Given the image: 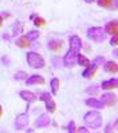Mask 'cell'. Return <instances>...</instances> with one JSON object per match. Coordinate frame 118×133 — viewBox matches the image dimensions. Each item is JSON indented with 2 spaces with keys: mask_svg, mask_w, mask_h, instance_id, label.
<instances>
[{
  "mask_svg": "<svg viewBox=\"0 0 118 133\" xmlns=\"http://www.w3.org/2000/svg\"><path fill=\"white\" fill-rule=\"evenodd\" d=\"M86 104L91 108L99 109H103L105 106L104 104L101 101H100L94 98L88 99L86 101Z\"/></svg>",
  "mask_w": 118,
  "mask_h": 133,
  "instance_id": "8992f818",
  "label": "cell"
},
{
  "mask_svg": "<svg viewBox=\"0 0 118 133\" xmlns=\"http://www.w3.org/2000/svg\"><path fill=\"white\" fill-rule=\"evenodd\" d=\"M104 68L105 71L113 74L116 73L118 71L117 64L113 61H109L107 62L105 64Z\"/></svg>",
  "mask_w": 118,
  "mask_h": 133,
  "instance_id": "ba28073f",
  "label": "cell"
},
{
  "mask_svg": "<svg viewBox=\"0 0 118 133\" xmlns=\"http://www.w3.org/2000/svg\"><path fill=\"white\" fill-rule=\"evenodd\" d=\"M115 128L118 130V119L115 122Z\"/></svg>",
  "mask_w": 118,
  "mask_h": 133,
  "instance_id": "ac0fdd59",
  "label": "cell"
},
{
  "mask_svg": "<svg viewBox=\"0 0 118 133\" xmlns=\"http://www.w3.org/2000/svg\"><path fill=\"white\" fill-rule=\"evenodd\" d=\"M30 44V42L29 39L25 37H22L19 41V45L21 48H26L29 47Z\"/></svg>",
  "mask_w": 118,
  "mask_h": 133,
  "instance_id": "30bf717a",
  "label": "cell"
},
{
  "mask_svg": "<svg viewBox=\"0 0 118 133\" xmlns=\"http://www.w3.org/2000/svg\"><path fill=\"white\" fill-rule=\"evenodd\" d=\"M102 88L103 90H110L118 88V78H112L103 81L102 83Z\"/></svg>",
  "mask_w": 118,
  "mask_h": 133,
  "instance_id": "5b68a950",
  "label": "cell"
},
{
  "mask_svg": "<svg viewBox=\"0 0 118 133\" xmlns=\"http://www.w3.org/2000/svg\"><path fill=\"white\" fill-rule=\"evenodd\" d=\"M99 67V64L97 63L90 64L89 66L87 67L86 69L82 73V76L86 79L92 78L96 74Z\"/></svg>",
  "mask_w": 118,
  "mask_h": 133,
  "instance_id": "277c9868",
  "label": "cell"
},
{
  "mask_svg": "<svg viewBox=\"0 0 118 133\" xmlns=\"http://www.w3.org/2000/svg\"><path fill=\"white\" fill-rule=\"evenodd\" d=\"M85 123L92 129L99 128L101 127L103 119L100 113L97 111L88 112L84 117Z\"/></svg>",
  "mask_w": 118,
  "mask_h": 133,
  "instance_id": "7a4b0ae2",
  "label": "cell"
},
{
  "mask_svg": "<svg viewBox=\"0 0 118 133\" xmlns=\"http://www.w3.org/2000/svg\"><path fill=\"white\" fill-rule=\"evenodd\" d=\"M112 3V0H98V4L103 7H109Z\"/></svg>",
  "mask_w": 118,
  "mask_h": 133,
  "instance_id": "8fae6325",
  "label": "cell"
},
{
  "mask_svg": "<svg viewBox=\"0 0 118 133\" xmlns=\"http://www.w3.org/2000/svg\"><path fill=\"white\" fill-rule=\"evenodd\" d=\"M36 22L37 25L39 26L43 25L45 23L44 21H43L42 19H40V18L37 19V20H36Z\"/></svg>",
  "mask_w": 118,
  "mask_h": 133,
  "instance_id": "9a60e30c",
  "label": "cell"
},
{
  "mask_svg": "<svg viewBox=\"0 0 118 133\" xmlns=\"http://www.w3.org/2000/svg\"><path fill=\"white\" fill-rule=\"evenodd\" d=\"M113 54L114 55V56H115V58H118V51H115V52L113 53Z\"/></svg>",
  "mask_w": 118,
  "mask_h": 133,
  "instance_id": "e0dca14e",
  "label": "cell"
},
{
  "mask_svg": "<svg viewBox=\"0 0 118 133\" xmlns=\"http://www.w3.org/2000/svg\"><path fill=\"white\" fill-rule=\"evenodd\" d=\"M68 130L70 133L75 132L76 130V125H75V123L74 122L71 121L70 122L68 127Z\"/></svg>",
  "mask_w": 118,
  "mask_h": 133,
  "instance_id": "4fadbf2b",
  "label": "cell"
},
{
  "mask_svg": "<svg viewBox=\"0 0 118 133\" xmlns=\"http://www.w3.org/2000/svg\"><path fill=\"white\" fill-rule=\"evenodd\" d=\"M79 131L80 132H83V133H86V132H88V131L87 130L86 128H85V127H80L79 130Z\"/></svg>",
  "mask_w": 118,
  "mask_h": 133,
  "instance_id": "2e32d148",
  "label": "cell"
},
{
  "mask_svg": "<svg viewBox=\"0 0 118 133\" xmlns=\"http://www.w3.org/2000/svg\"><path fill=\"white\" fill-rule=\"evenodd\" d=\"M105 30L110 35H115L118 33V21H113L109 22L106 25Z\"/></svg>",
  "mask_w": 118,
  "mask_h": 133,
  "instance_id": "52a82bcc",
  "label": "cell"
},
{
  "mask_svg": "<svg viewBox=\"0 0 118 133\" xmlns=\"http://www.w3.org/2000/svg\"><path fill=\"white\" fill-rule=\"evenodd\" d=\"M2 110L1 107H0V116L2 115Z\"/></svg>",
  "mask_w": 118,
  "mask_h": 133,
  "instance_id": "d6986e66",
  "label": "cell"
},
{
  "mask_svg": "<svg viewBox=\"0 0 118 133\" xmlns=\"http://www.w3.org/2000/svg\"><path fill=\"white\" fill-rule=\"evenodd\" d=\"M101 101L105 105L110 107L115 105L118 101V98L115 94L112 93H107L102 95Z\"/></svg>",
  "mask_w": 118,
  "mask_h": 133,
  "instance_id": "3957f363",
  "label": "cell"
},
{
  "mask_svg": "<svg viewBox=\"0 0 118 133\" xmlns=\"http://www.w3.org/2000/svg\"><path fill=\"white\" fill-rule=\"evenodd\" d=\"M77 59H78V63L79 65L85 67H88L90 64V62L89 59L84 56L83 55L81 54L80 53H79V54L77 56Z\"/></svg>",
  "mask_w": 118,
  "mask_h": 133,
  "instance_id": "9c48e42d",
  "label": "cell"
},
{
  "mask_svg": "<svg viewBox=\"0 0 118 133\" xmlns=\"http://www.w3.org/2000/svg\"><path fill=\"white\" fill-rule=\"evenodd\" d=\"M59 80L57 79H55L53 81V92L56 93L57 91L59 88Z\"/></svg>",
  "mask_w": 118,
  "mask_h": 133,
  "instance_id": "7c38bea8",
  "label": "cell"
},
{
  "mask_svg": "<svg viewBox=\"0 0 118 133\" xmlns=\"http://www.w3.org/2000/svg\"><path fill=\"white\" fill-rule=\"evenodd\" d=\"M110 43L113 46H118V34L111 39Z\"/></svg>",
  "mask_w": 118,
  "mask_h": 133,
  "instance_id": "5bb4252c",
  "label": "cell"
},
{
  "mask_svg": "<svg viewBox=\"0 0 118 133\" xmlns=\"http://www.w3.org/2000/svg\"><path fill=\"white\" fill-rule=\"evenodd\" d=\"M81 47V41L78 36H74L70 41V47L66 55L64 57V62L66 65L72 66L74 65L76 58L77 57Z\"/></svg>",
  "mask_w": 118,
  "mask_h": 133,
  "instance_id": "6da1fadb",
  "label": "cell"
}]
</instances>
